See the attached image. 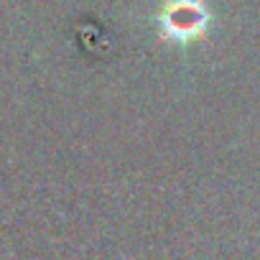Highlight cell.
Wrapping results in <instances>:
<instances>
[{
  "instance_id": "6da1fadb",
  "label": "cell",
  "mask_w": 260,
  "mask_h": 260,
  "mask_svg": "<svg viewBox=\"0 0 260 260\" xmlns=\"http://www.w3.org/2000/svg\"><path fill=\"white\" fill-rule=\"evenodd\" d=\"M212 13L204 0H166L158 11V31L171 44H191L207 36Z\"/></svg>"
}]
</instances>
